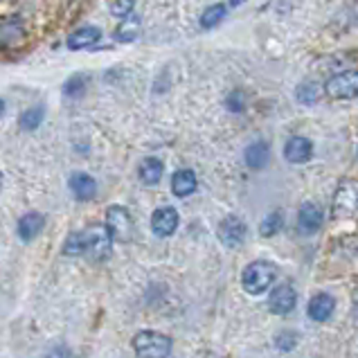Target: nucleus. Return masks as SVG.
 I'll return each mask as SVG.
<instances>
[{
  "instance_id": "obj_1",
  "label": "nucleus",
  "mask_w": 358,
  "mask_h": 358,
  "mask_svg": "<svg viewBox=\"0 0 358 358\" xmlns=\"http://www.w3.org/2000/svg\"><path fill=\"white\" fill-rule=\"evenodd\" d=\"M111 250H113V239L106 226H91L82 232H73L64 244V255L70 257L91 255L97 262L109 257Z\"/></svg>"
},
{
  "instance_id": "obj_2",
  "label": "nucleus",
  "mask_w": 358,
  "mask_h": 358,
  "mask_svg": "<svg viewBox=\"0 0 358 358\" xmlns=\"http://www.w3.org/2000/svg\"><path fill=\"white\" fill-rule=\"evenodd\" d=\"M275 275H277V268L271 262H253L246 266L244 275H241V284L250 295H259L268 291V286L275 282Z\"/></svg>"
},
{
  "instance_id": "obj_3",
  "label": "nucleus",
  "mask_w": 358,
  "mask_h": 358,
  "mask_svg": "<svg viewBox=\"0 0 358 358\" xmlns=\"http://www.w3.org/2000/svg\"><path fill=\"white\" fill-rule=\"evenodd\" d=\"M133 349L140 358H167L172 352V338L160 331H140L133 338Z\"/></svg>"
},
{
  "instance_id": "obj_4",
  "label": "nucleus",
  "mask_w": 358,
  "mask_h": 358,
  "mask_svg": "<svg viewBox=\"0 0 358 358\" xmlns=\"http://www.w3.org/2000/svg\"><path fill=\"white\" fill-rule=\"evenodd\" d=\"M106 230H109L111 239L115 241H122V244H127V241L133 239V219L127 208H122V205H113V208L106 210Z\"/></svg>"
},
{
  "instance_id": "obj_5",
  "label": "nucleus",
  "mask_w": 358,
  "mask_h": 358,
  "mask_svg": "<svg viewBox=\"0 0 358 358\" xmlns=\"http://www.w3.org/2000/svg\"><path fill=\"white\" fill-rule=\"evenodd\" d=\"M325 93L334 100H352L358 97V70H347V73L334 75L325 84Z\"/></svg>"
},
{
  "instance_id": "obj_6",
  "label": "nucleus",
  "mask_w": 358,
  "mask_h": 358,
  "mask_svg": "<svg viewBox=\"0 0 358 358\" xmlns=\"http://www.w3.org/2000/svg\"><path fill=\"white\" fill-rule=\"evenodd\" d=\"M358 210V187L352 181H345L338 187L336 201H334V217L349 219Z\"/></svg>"
},
{
  "instance_id": "obj_7",
  "label": "nucleus",
  "mask_w": 358,
  "mask_h": 358,
  "mask_svg": "<svg viewBox=\"0 0 358 358\" xmlns=\"http://www.w3.org/2000/svg\"><path fill=\"white\" fill-rule=\"evenodd\" d=\"M246 232H248L246 223L241 221L239 217H228V219H223L221 226H219V239L228 248H237V246L244 244Z\"/></svg>"
},
{
  "instance_id": "obj_8",
  "label": "nucleus",
  "mask_w": 358,
  "mask_h": 358,
  "mask_svg": "<svg viewBox=\"0 0 358 358\" xmlns=\"http://www.w3.org/2000/svg\"><path fill=\"white\" fill-rule=\"evenodd\" d=\"M295 304H298V295H295V291L289 284H280L271 293V298H268V307H271V311L277 313V316H286V313H291L295 309Z\"/></svg>"
},
{
  "instance_id": "obj_9",
  "label": "nucleus",
  "mask_w": 358,
  "mask_h": 358,
  "mask_svg": "<svg viewBox=\"0 0 358 358\" xmlns=\"http://www.w3.org/2000/svg\"><path fill=\"white\" fill-rule=\"evenodd\" d=\"M178 228V212L174 208H160L151 217V230L156 232V237H169L174 235Z\"/></svg>"
},
{
  "instance_id": "obj_10",
  "label": "nucleus",
  "mask_w": 358,
  "mask_h": 358,
  "mask_svg": "<svg viewBox=\"0 0 358 358\" xmlns=\"http://www.w3.org/2000/svg\"><path fill=\"white\" fill-rule=\"evenodd\" d=\"M102 39V30L95 28V25H84V28L75 30L68 37L66 46L70 50H86V48H95Z\"/></svg>"
},
{
  "instance_id": "obj_11",
  "label": "nucleus",
  "mask_w": 358,
  "mask_h": 358,
  "mask_svg": "<svg viewBox=\"0 0 358 358\" xmlns=\"http://www.w3.org/2000/svg\"><path fill=\"white\" fill-rule=\"evenodd\" d=\"M322 226V210L316 203H304L298 214V230L304 235H313Z\"/></svg>"
},
{
  "instance_id": "obj_12",
  "label": "nucleus",
  "mask_w": 358,
  "mask_h": 358,
  "mask_svg": "<svg viewBox=\"0 0 358 358\" xmlns=\"http://www.w3.org/2000/svg\"><path fill=\"white\" fill-rule=\"evenodd\" d=\"M311 154H313V145L307 138H300V136L291 138L289 142H286V147H284V156L293 165L307 163V160L311 158Z\"/></svg>"
},
{
  "instance_id": "obj_13",
  "label": "nucleus",
  "mask_w": 358,
  "mask_h": 358,
  "mask_svg": "<svg viewBox=\"0 0 358 358\" xmlns=\"http://www.w3.org/2000/svg\"><path fill=\"white\" fill-rule=\"evenodd\" d=\"M70 190H73V194L79 201H91L97 194V183H95L93 176L77 172V174L70 176Z\"/></svg>"
},
{
  "instance_id": "obj_14",
  "label": "nucleus",
  "mask_w": 358,
  "mask_h": 358,
  "mask_svg": "<svg viewBox=\"0 0 358 358\" xmlns=\"http://www.w3.org/2000/svg\"><path fill=\"white\" fill-rule=\"evenodd\" d=\"M25 37V28L23 21L16 19V16H10V19L0 21V46H14Z\"/></svg>"
},
{
  "instance_id": "obj_15",
  "label": "nucleus",
  "mask_w": 358,
  "mask_h": 358,
  "mask_svg": "<svg viewBox=\"0 0 358 358\" xmlns=\"http://www.w3.org/2000/svg\"><path fill=\"white\" fill-rule=\"evenodd\" d=\"M334 309H336V302L327 293H320L309 302V316H311V320H316V322L329 320L331 313H334Z\"/></svg>"
},
{
  "instance_id": "obj_16",
  "label": "nucleus",
  "mask_w": 358,
  "mask_h": 358,
  "mask_svg": "<svg viewBox=\"0 0 358 358\" xmlns=\"http://www.w3.org/2000/svg\"><path fill=\"white\" fill-rule=\"evenodd\" d=\"M43 226H46V217H43L41 212H30L19 221V235H21V239L30 241L39 235Z\"/></svg>"
},
{
  "instance_id": "obj_17",
  "label": "nucleus",
  "mask_w": 358,
  "mask_h": 358,
  "mask_svg": "<svg viewBox=\"0 0 358 358\" xmlns=\"http://www.w3.org/2000/svg\"><path fill=\"white\" fill-rule=\"evenodd\" d=\"M140 37V19L138 16H127L124 21H120L118 25V30H115L113 34V39L118 41V43H131V41H136Z\"/></svg>"
},
{
  "instance_id": "obj_18",
  "label": "nucleus",
  "mask_w": 358,
  "mask_h": 358,
  "mask_svg": "<svg viewBox=\"0 0 358 358\" xmlns=\"http://www.w3.org/2000/svg\"><path fill=\"white\" fill-rule=\"evenodd\" d=\"M196 190V174L190 172V169H181V172H176L174 178H172V192L176 196H190L192 192Z\"/></svg>"
},
{
  "instance_id": "obj_19",
  "label": "nucleus",
  "mask_w": 358,
  "mask_h": 358,
  "mask_svg": "<svg viewBox=\"0 0 358 358\" xmlns=\"http://www.w3.org/2000/svg\"><path fill=\"white\" fill-rule=\"evenodd\" d=\"M268 158H271V147H268L266 142H253V145L246 149V163L253 169L266 167Z\"/></svg>"
},
{
  "instance_id": "obj_20",
  "label": "nucleus",
  "mask_w": 358,
  "mask_h": 358,
  "mask_svg": "<svg viewBox=\"0 0 358 358\" xmlns=\"http://www.w3.org/2000/svg\"><path fill=\"white\" fill-rule=\"evenodd\" d=\"M163 169L165 167L158 158H147V160H142V165H140V178L147 185H156L160 178H163Z\"/></svg>"
},
{
  "instance_id": "obj_21",
  "label": "nucleus",
  "mask_w": 358,
  "mask_h": 358,
  "mask_svg": "<svg viewBox=\"0 0 358 358\" xmlns=\"http://www.w3.org/2000/svg\"><path fill=\"white\" fill-rule=\"evenodd\" d=\"M43 118H46V109H43V106H32V109L23 111V115L19 118V124L23 131H34V129H39Z\"/></svg>"
},
{
  "instance_id": "obj_22",
  "label": "nucleus",
  "mask_w": 358,
  "mask_h": 358,
  "mask_svg": "<svg viewBox=\"0 0 358 358\" xmlns=\"http://www.w3.org/2000/svg\"><path fill=\"white\" fill-rule=\"evenodd\" d=\"M226 14H228L226 5H221V3L208 7V10H205L203 16H201V28H205V30L217 28V25H219L223 19H226Z\"/></svg>"
},
{
  "instance_id": "obj_23",
  "label": "nucleus",
  "mask_w": 358,
  "mask_h": 358,
  "mask_svg": "<svg viewBox=\"0 0 358 358\" xmlns=\"http://www.w3.org/2000/svg\"><path fill=\"white\" fill-rule=\"evenodd\" d=\"M322 93H325V88L316 82H304L298 86V102L300 104H316Z\"/></svg>"
},
{
  "instance_id": "obj_24",
  "label": "nucleus",
  "mask_w": 358,
  "mask_h": 358,
  "mask_svg": "<svg viewBox=\"0 0 358 358\" xmlns=\"http://www.w3.org/2000/svg\"><path fill=\"white\" fill-rule=\"evenodd\" d=\"M282 226H284L282 212H271L262 221V226H259V235H262V237H273V235H277V232L282 230Z\"/></svg>"
},
{
  "instance_id": "obj_25",
  "label": "nucleus",
  "mask_w": 358,
  "mask_h": 358,
  "mask_svg": "<svg viewBox=\"0 0 358 358\" xmlns=\"http://www.w3.org/2000/svg\"><path fill=\"white\" fill-rule=\"evenodd\" d=\"M86 84H88V77H86V75H73V77H70L68 82L64 84V93H66L68 97H79V95H84Z\"/></svg>"
},
{
  "instance_id": "obj_26",
  "label": "nucleus",
  "mask_w": 358,
  "mask_h": 358,
  "mask_svg": "<svg viewBox=\"0 0 358 358\" xmlns=\"http://www.w3.org/2000/svg\"><path fill=\"white\" fill-rule=\"evenodd\" d=\"M133 7H136V0H115V3L111 5V16L124 21L127 16L133 14Z\"/></svg>"
},
{
  "instance_id": "obj_27",
  "label": "nucleus",
  "mask_w": 358,
  "mask_h": 358,
  "mask_svg": "<svg viewBox=\"0 0 358 358\" xmlns=\"http://www.w3.org/2000/svg\"><path fill=\"white\" fill-rule=\"evenodd\" d=\"M228 109L232 111V113H241V111H244V93H241V91H232L230 95H228Z\"/></svg>"
},
{
  "instance_id": "obj_28",
  "label": "nucleus",
  "mask_w": 358,
  "mask_h": 358,
  "mask_svg": "<svg viewBox=\"0 0 358 358\" xmlns=\"http://www.w3.org/2000/svg\"><path fill=\"white\" fill-rule=\"evenodd\" d=\"M228 3L237 7V5H241V3H246V0H228Z\"/></svg>"
},
{
  "instance_id": "obj_29",
  "label": "nucleus",
  "mask_w": 358,
  "mask_h": 358,
  "mask_svg": "<svg viewBox=\"0 0 358 358\" xmlns=\"http://www.w3.org/2000/svg\"><path fill=\"white\" fill-rule=\"evenodd\" d=\"M3 111H5V104H3V100H0V115H3Z\"/></svg>"
},
{
  "instance_id": "obj_30",
  "label": "nucleus",
  "mask_w": 358,
  "mask_h": 358,
  "mask_svg": "<svg viewBox=\"0 0 358 358\" xmlns=\"http://www.w3.org/2000/svg\"><path fill=\"white\" fill-rule=\"evenodd\" d=\"M0 190H3V174H0Z\"/></svg>"
}]
</instances>
